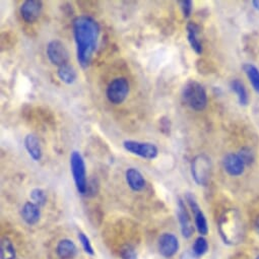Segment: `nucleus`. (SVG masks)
Listing matches in <instances>:
<instances>
[{
	"instance_id": "obj_5",
	"label": "nucleus",
	"mask_w": 259,
	"mask_h": 259,
	"mask_svg": "<svg viewBox=\"0 0 259 259\" xmlns=\"http://www.w3.org/2000/svg\"><path fill=\"white\" fill-rule=\"evenodd\" d=\"M211 171L210 159L205 155L196 156L191 163V175L198 185L205 186L209 180Z\"/></svg>"
},
{
	"instance_id": "obj_9",
	"label": "nucleus",
	"mask_w": 259,
	"mask_h": 259,
	"mask_svg": "<svg viewBox=\"0 0 259 259\" xmlns=\"http://www.w3.org/2000/svg\"><path fill=\"white\" fill-rule=\"evenodd\" d=\"M43 4L39 0H27L21 7V16L26 23L32 24L40 17Z\"/></svg>"
},
{
	"instance_id": "obj_24",
	"label": "nucleus",
	"mask_w": 259,
	"mask_h": 259,
	"mask_svg": "<svg viewBox=\"0 0 259 259\" xmlns=\"http://www.w3.org/2000/svg\"><path fill=\"white\" fill-rule=\"evenodd\" d=\"M31 199H32V202H34L35 204L41 206V205H44L46 200H47V197H46V193L44 190L40 189V188H35L31 191Z\"/></svg>"
},
{
	"instance_id": "obj_10",
	"label": "nucleus",
	"mask_w": 259,
	"mask_h": 259,
	"mask_svg": "<svg viewBox=\"0 0 259 259\" xmlns=\"http://www.w3.org/2000/svg\"><path fill=\"white\" fill-rule=\"evenodd\" d=\"M186 200H187L192 212L194 213V223H195V227H196L198 233L200 235H206L208 232V226H207V222H206L204 213L201 211L198 203L196 202V200L192 194L188 193L186 195Z\"/></svg>"
},
{
	"instance_id": "obj_12",
	"label": "nucleus",
	"mask_w": 259,
	"mask_h": 259,
	"mask_svg": "<svg viewBox=\"0 0 259 259\" xmlns=\"http://www.w3.org/2000/svg\"><path fill=\"white\" fill-rule=\"evenodd\" d=\"M223 165L226 172L231 176L242 175L245 168V164L238 154H228L223 160Z\"/></svg>"
},
{
	"instance_id": "obj_28",
	"label": "nucleus",
	"mask_w": 259,
	"mask_h": 259,
	"mask_svg": "<svg viewBox=\"0 0 259 259\" xmlns=\"http://www.w3.org/2000/svg\"><path fill=\"white\" fill-rule=\"evenodd\" d=\"M180 5L184 17L186 19L189 18L192 13V2H190V0H184V2H180Z\"/></svg>"
},
{
	"instance_id": "obj_8",
	"label": "nucleus",
	"mask_w": 259,
	"mask_h": 259,
	"mask_svg": "<svg viewBox=\"0 0 259 259\" xmlns=\"http://www.w3.org/2000/svg\"><path fill=\"white\" fill-rule=\"evenodd\" d=\"M47 56L52 64L61 67L68 64L69 61V52L65 45L59 40H53L47 45Z\"/></svg>"
},
{
	"instance_id": "obj_14",
	"label": "nucleus",
	"mask_w": 259,
	"mask_h": 259,
	"mask_svg": "<svg viewBox=\"0 0 259 259\" xmlns=\"http://www.w3.org/2000/svg\"><path fill=\"white\" fill-rule=\"evenodd\" d=\"M126 182L134 191H141L146 186V180L143 174L136 168H129L125 173Z\"/></svg>"
},
{
	"instance_id": "obj_18",
	"label": "nucleus",
	"mask_w": 259,
	"mask_h": 259,
	"mask_svg": "<svg viewBox=\"0 0 259 259\" xmlns=\"http://www.w3.org/2000/svg\"><path fill=\"white\" fill-rule=\"evenodd\" d=\"M56 251L61 259H71L75 256L77 249L71 240L63 239L58 243Z\"/></svg>"
},
{
	"instance_id": "obj_25",
	"label": "nucleus",
	"mask_w": 259,
	"mask_h": 259,
	"mask_svg": "<svg viewBox=\"0 0 259 259\" xmlns=\"http://www.w3.org/2000/svg\"><path fill=\"white\" fill-rule=\"evenodd\" d=\"M120 256L122 259H138L136 249L131 245H125L120 250Z\"/></svg>"
},
{
	"instance_id": "obj_2",
	"label": "nucleus",
	"mask_w": 259,
	"mask_h": 259,
	"mask_svg": "<svg viewBox=\"0 0 259 259\" xmlns=\"http://www.w3.org/2000/svg\"><path fill=\"white\" fill-rule=\"evenodd\" d=\"M219 228L225 243H238L243 235V225L239 213L235 209H230L224 213L221 218Z\"/></svg>"
},
{
	"instance_id": "obj_13",
	"label": "nucleus",
	"mask_w": 259,
	"mask_h": 259,
	"mask_svg": "<svg viewBox=\"0 0 259 259\" xmlns=\"http://www.w3.org/2000/svg\"><path fill=\"white\" fill-rule=\"evenodd\" d=\"M177 215L181 227V232L185 238H190L194 232V228L192 226L189 213L187 211V208L183 201L179 199L178 206H177Z\"/></svg>"
},
{
	"instance_id": "obj_3",
	"label": "nucleus",
	"mask_w": 259,
	"mask_h": 259,
	"mask_svg": "<svg viewBox=\"0 0 259 259\" xmlns=\"http://www.w3.org/2000/svg\"><path fill=\"white\" fill-rule=\"evenodd\" d=\"M184 103L195 111H202L207 105V96L204 88L195 80H189L183 88Z\"/></svg>"
},
{
	"instance_id": "obj_6",
	"label": "nucleus",
	"mask_w": 259,
	"mask_h": 259,
	"mask_svg": "<svg viewBox=\"0 0 259 259\" xmlns=\"http://www.w3.org/2000/svg\"><path fill=\"white\" fill-rule=\"evenodd\" d=\"M124 149L133 155H137L141 158L147 160H153L157 158L159 154V150L157 146L152 143H143L137 141H124L123 142Z\"/></svg>"
},
{
	"instance_id": "obj_26",
	"label": "nucleus",
	"mask_w": 259,
	"mask_h": 259,
	"mask_svg": "<svg viewBox=\"0 0 259 259\" xmlns=\"http://www.w3.org/2000/svg\"><path fill=\"white\" fill-rule=\"evenodd\" d=\"M78 239H79V242L81 243V245H82L84 251H85L88 254H90V255H94L95 252H94V249H93L92 244H91V242H90V239H89L83 233H79V234H78Z\"/></svg>"
},
{
	"instance_id": "obj_16",
	"label": "nucleus",
	"mask_w": 259,
	"mask_h": 259,
	"mask_svg": "<svg viewBox=\"0 0 259 259\" xmlns=\"http://www.w3.org/2000/svg\"><path fill=\"white\" fill-rule=\"evenodd\" d=\"M22 217L28 225H35L41 217L40 206L34 202H27L22 208Z\"/></svg>"
},
{
	"instance_id": "obj_29",
	"label": "nucleus",
	"mask_w": 259,
	"mask_h": 259,
	"mask_svg": "<svg viewBox=\"0 0 259 259\" xmlns=\"http://www.w3.org/2000/svg\"><path fill=\"white\" fill-rule=\"evenodd\" d=\"M253 7H254L257 11H259V0H254V2H253Z\"/></svg>"
},
{
	"instance_id": "obj_22",
	"label": "nucleus",
	"mask_w": 259,
	"mask_h": 259,
	"mask_svg": "<svg viewBox=\"0 0 259 259\" xmlns=\"http://www.w3.org/2000/svg\"><path fill=\"white\" fill-rule=\"evenodd\" d=\"M0 252H2V259H15L16 250L12 241L8 238H4L0 244Z\"/></svg>"
},
{
	"instance_id": "obj_7",
	"label": "nucleus",
	"mask_w": 259,
	"mask_h": 259,
	"mask_svg": "<svg viewBox=\"0 0 259 259\" xmlns=\"http://www.w3.org/2000/svg\"><path fill=\"white\" fill-rule=\"evenodd\" d=\"M129 93V83L125 77L113 79L106 91V96L112 104L118 105L124 102Z\"/></svg>"
},
{
	"instance_id": "obj_30",
	"label": "nucleus",
	"mask_w": 259,
	"mask_h": 259,
	"mask_svg": "<svg viewBox=\"0 0 259 259\" xmlns=\"http://www.w3.org/2000/svg\"><path fill=\"white\" fill-rule=\"evenodd\" d=\"M255 228H256V231H257V233L259 234V217L256 219V221H255Z\"/></svg>"
},
{
	"instance_id": "obj_31",
	"label": "nucleus",
	"mask_w": 259,
	"mask_h": 259,
	"mask_svg": "<svg viewBox=\"0 0 259 259\" xmlns=\"http://www.w3.org/2000/svg\"><path fill=\"white\" fill-rule=\"evenodd\" d=\"M257 259H259V257H257Z\"/></svg>"
},
{
	"instance_id": "obj_17",
	"label": "nucleus",
	"mask_w": 259,
	"mask_h": 259,
	"mask_svg": "<svg viewBox=\"0 0 259 259\" xmlns=\"http://www.w3.org/2000/svg\"><path fill=\"white\" fill-rule=\"evenodd\" d=\"M186 30H187V38H188V42L191 46V48L197 53V54H201L202 53V45L200 43V41L197 38V35L200 31V28L198 25H196L193 22H189L186 26Z\"/></svg>"
},
{
	"instance_id": "obj_15",
	"label": "nucleus",
	"mask_w": 259,
	"mask_h": 259,
	"mask_svg": "<svg viewBox=\"0 0 259 259\" xmlns=\"http://www.w3.org/2000/svg\"><path fill=\"white\" fill-rule=\"evenodd\" d=\"M25 148L28 152V154L30 155V157L38 162L42 159L43 153H42V148H41V144L38 140V138L34 135H28L25 138Z\"/></svg>"
},
{
	"instance_id": "obj_11",
	"label": "nucleus",
	"mask_w": 259,
	"mask_h": 259,
	"mask_svg": "<svg viewBox=\"0 0 259 259\" xmlns=\"http://www.w3.org/2000/svg\"><path fill=\"white\" fill-rule=\"evenodd\" d=\"M179 249V242L175 235L171 233L163 234L159 239L160 253L165 257H172Z\"/></svg>"
},
{
	"instance_id": "obj_23",
	"label": "nucleus",
	"mask_w": 259,
	"mask_h": 259,
	"mask_svg": "<svg viewBox=\"0 0 259 259\" xmlns=\"http://www.w3.org/2000/svg\"><path fill=\"white\" fill-rule=\"evenodd\" d=\"M207 249H208V244H207V241L203 237L197 238L192 246V250L195 253V255H197V256L203 255L207 251Z\"/></svg>"
},
{
	"instance_id": "obj_19",
	"label": "nucleus",
	"mask_w": 259,
	"mask_h": 259,
	"mask_svg": "<svg viewBox=\"0 0 259 259\" xmlns=\"http://www.w3.org/2000/svg\"><path fill=\"white\" fill-rule=\"evenodd\" d=\"M57 74H58L59 79L61 81H63L64 83H66V84L73 83L76 80V77H77V73H76L75 68L72 65H69V64H66V65H63V66L59 67L58 71H57Z\"/></svg>"
},
{
	"instance_id": "obj_4",
	"label": "nucleus",
	"mask_w": 259,
	"mask_h": 259,
	"mask_svg": "<svg viewBox=\"0 0 259 259\" xmlns=\"http://www.w3.org/2000/svg\"><path fill=\"white\" fill-rule=\"evenodd\" d=\"M70 169L77 191L80 194H85L88 191L85 164L83 158L77 151H73L70 155Z\"/></svg>"
},
{
	"instance_id": "obj_20",
	"label": "nucleus",
	"mask_w": 259,
	"mask_h": 259,
	"mask_svg": "<svg viewBox=\"0 0 259 259\" xmlns=\"http://www.w3.org/2000/svg\"><path fill=\"white\" fill-rule=\"evenodd\" d=\"M231 89L237 95L240 105L246 106L248 104L249 98H248V94H247L244 83L239 79H233L231 81Z\"/></svg>"
},
{
	"instance_id": "obj_27",
	"label": "nucleus",
	"mask_w": 259,
	"mask_h": 259,
	"mask_svg": "<svg viewBox=\"0 0 259 259\" xmlns=\"http://www.w3.org/2000/svg\"><path fill=\"white\" fill-rule=\"evenodd\" d=\"M238 155L240 156V158L242 159V161L244 162L245 165H250L254 160L252 152L249 149H246V148L242 149Z\"/></svg>"
},
{
	"instance_id": "obj_1",
	"label": "nucleus",
	"mask_w": 259,
	"mask_h": 259,
	"mask_svg": "<svg viewBox=\"0 0 259 259\" xmlns=\"http://www.w3.org/2000/svg\"><path fill=\"white\" fill-rule=\"evenodd\" d=\"M73 34L76 44V56L81 67L90 65L97 49L100 26L91 17L80 16L73 21Z\"/></svg>"
},
{
	"instance_id": "obj_21",
	"label": "nucleus",
	"mask_w": 259,
	"mask_h": 259,
	"mask_svg": "<svg viewBox=\"0 0 259 259\" xmlns=\"http://www.w3.org/2000/svg\"><path fill=\"white\" fill-rule=\"evenodd\" d=\"M243 69H244L247 77L251 81L254 90L257 93H259V70L252 64H245L243 66Z\"/></svg>"
}]
</instances>
